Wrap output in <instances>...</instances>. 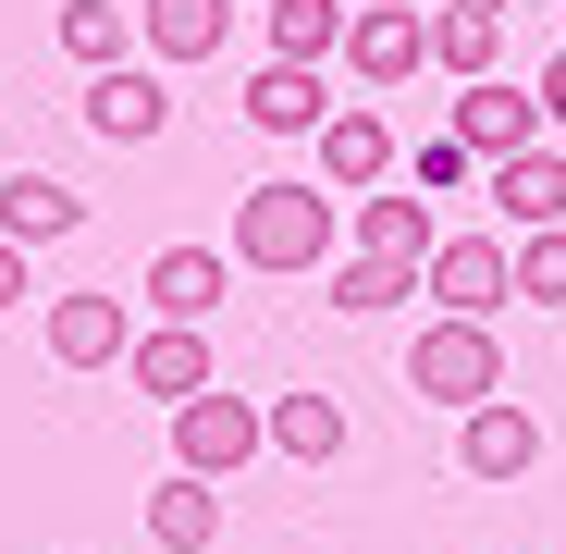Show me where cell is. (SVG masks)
<instances>
[{"mask_svg": "<svg viewBox=\"0 0 566 554\" xmlns=\"http://www.w3.org/2000/svg\"><path fill=\"white\" fill-rule=\"evenodd\" d=\"M234 259L247 271H321L333 259V185H247L234 198Z\"/></svg>", "mask_w": 566, "mask_h": 554, "instance_id": "6da1fadb", "label": "cell"}, {"mask_svg": "<svg viewBox=\"0 0 566 554\" xmlns=\"http://www.w3.org/2000/svg\"><path fill=\"white\" fill-rule=\"evenodd\" d=\"M407 395H431V407H493L505 395V345H493V321H419V345H407Z\"/></svg>", "mask_w": 566, "mask_h": 554, "instance_id": "7a4b0ae2", "label": "cell"}, {"mask_svg": "<svg viewBox=\"0 0 566 554\" xmlns=\"http://www.w3.org/2000/svg\"><path fill=\"white\" fill-rule=\"evenodd\" d=\"M247 456H271V407H247V395H185L172 407V469H198V481H234Z\"/></svg>", "mask_w": 566, "mask_h": 554, "instance_id": "3957f363", "label": "cell"}, {"mask_svg": "<svg viewBox=\"0 0 566 554\" xmlns=\"http://www.w3.org/2000/svg\"><path fill=\"white\" fill-rule=\"evenodd\" d=\"M419 296H431V309H455V321H493V309L517 296L505 234H443V247H431V271H419Z\"/></svg>", "mask_w": 566, "mask_h": 554, "instance_id": "277c9868", "label": "cell"}, {"mask_svg": "<svg viewBox=\"0 0 566 554\" xmlns=\"http://www.w3.org/2000/svg\"><path fill=\"white\" fill-rule=\"evenodd\" d=\"M136 333H148V321H136L112 284H99V296H50V357H62V369H124Z\"/></svg>", "mask_w": 566, "mask_h": 554, "instance_id": "5b68a950", "label": "cell"}, {"mask_svg": "<svg viewBox=\"0 0 566 554\" xmlns=\"http://www.w3.org/2000/svg\"><path fill=\"white\" fill-rule=\"evenodd\" d=\"M455 469H468V481H530V469H542V419H530L517 395L468 407V419H455Z\"/></svg>", "mask_w": 566, "mask_h": 554, "instance_id": "8992f818", "label": "cell"}, {"mask_svg": "<svg viewBox=\"0 0 566 554\" xmlns=\"http://www.w3.org/2000/svg\"><path fill=\"white\" fill-rule=\"evenodd\" d=\"M86 136H112V148H148L160 124H172V86L148 74V62H112V74H86Z\"/></svg>", "mask_w": 566, "mask_h": 554, "instance_id": "52a82bcc", "label": "cell"}, {"mask_svg": "<svg viewBox=\"0 0 566 554\" xmlns=\"http://www.w3.org/2000/svg\"><path fill=\"white\" fill-rule=\"evenodd\" d=\"M455 136L481 148V160H517V148H542V86H505V74L455 86Z\"/></svg>", "mask_w": 566, "mask_h": 554, "instance_id": "ba28073f", "label": "cell"}, {"mask_svg": "<svg viewBox=\"0 0 566 554\" xmlns=\"http://www.w3.org/2000/svg\"><path fill=\"white\" fill-rule=\"evenodd\" d=\"M234 271H247V259H222V247H160L136 296H148V321H210Z\"/></svg>", "mask_w": 566, "mask_h": 554, "instance_id": "9c48e42d", "label": "cell"}, {"mask_svg": "<svg viewBox=\"0 0 566 554\" xmlns=\"http://www.w3.org/2000/svg\"><path fill=\"white\" fill-rule=\"evenodd\" d=\"M308 160H321L333 198H369V185L395 173V124H382V112H333V124L308 136Z\"/></svg>", "mask_w": 566, "mask_h": 554, "instance_id": "30bf717a", "label": "cell"}, {"mask_svg": "<svg viewBox=\"0 0 566 554\" xmlns=\"http://www.w3.org/2000/svg\"><path fill=\"white\" fill-rule=\"evenodd\" d=\"M345 62H357V86H407V74L431 62V13H407V0L357 13V25H345Z\"/></svg>", "mask_w": 566, "mask_h": 554, "instance_id": "8fae6325", "label": "cell"}, {"mask_svg": "<svg viewBox=\"0 0 566 554\" xmlns=\"http://www.w3.org/2000/svg\"><path fill=\"white\" fill-rule=\"evenodd\" d=\"M124 369H136V383H148L160 407H185V395H210V321H148Z\"/></svg>", "mask_w": 566, "mask_h": 554, "instance_id": "7c38bea8", "label": "cell"}, {"mask_svg": "<svg viewBox=\"0 0 566 554\" xmlns=\"http://www.w3.org/2000/svg\"><path fill=\"white\" fill-rule=\"evenodd\" d=\"M136 38H148V62H222L234 0H136Z\"/></svg>", "mask_w": 566, "mask_h": 554, "instance_id": "4fadbf2b", "label": "cell"}, {"mask_svg": "<svg viewBox=\"0 0 566 554\" xmlns=\"http://www.w3.org/2000/svg\"><path fill=\"white\" fill-rule=\"evenodd\" d=\"M247 124H259V136H321V124H333L321 62H259V74H247Z\"/></svg>", "mask_w": 566, "mask_h": 554, "instance_id": "5bb4252c", "label": "cell"}, {"mask_svg": "<svg viewBox=\"0 0 566 554\" xmlns=\"http://www.w3.org/2000/svg\"><path fill=\"white\" fill-rule=\"evenodd\" d=\"M357 247L369 259H407V271H431V198H419V185H369V198H357Z\"/></svg>", "mask_w": 566, "mask_h": 554, "instance_id": "9a60e30c", "label": "cell"}, {"mask_svg": "<svg viewBox=\"0 0 566 554\" xmlns=\"http://www.w3.org/2000/svg\"><path fill=\"white\" fill-rule=\"evenodd\" d=\"M493 210H505V234H554V222H566V160H554V148L493 160Z\"/></svg>", "mask_w": 566, "mask_h": 554, "instance_id": "2e32d148", "label": "cell"}, {"mask_svg": "<svg viewBox=\"0 0 566 554\" xmlns=\"http://www.w3.org/2000/svg\"><path fill=\"white\" fill-rule=\"evenodd\" d=\"M148 542H160V554H210V542H222V481L172 469V481L148 493Z\"/></svg>", "mask_w": 566, "mask_h": 554, "instance_id": "e0dca14e", "label": "cell"}, {"mask_svg": "<svg viewBox=\"0 0 566 554\" xmlns=\"http://www.w3.org/2000/svg\"><path fill=\"white\" fill-rule=\"evenodd\" d=\"M74 222H86V198H74L62 173H0V234H13V247H50Z\"/></svg>", "mask_w": 566, "mask_h": 554, "instance_id": "ac0fdd59", "label": "cell"}, {"mask_svg": "<svg viewBox=\"0 0 566 554\" xmlns=\"http://www.w3.org/2000/svg\"><path fill=\"white\" fill-rule=\"evenodd\" d=\"M493 50H505V13H481V0H443V13H431V74L481 86V74H493Z\"/></svg>", "mask_w": 566, "mask_h": 554, "instance_id": "d6986e66", "label": "cell"}, {"mask_svg": "<svg viewBox=\"0 0 566 554\" xmlns=\"http://www.w3.org/2000/svg\"><path fill=\"white\" fill-rule=\"evenodd\" d=\"M271 456L333 469V456H345V407H333V395H271Z\"/></svg>", "mask_w": 566, "mask_h": 554, "instance_id": "ffe728a7", "label": "cell"}, {"mask_svg": "<svg viewBox=\"0 0 566 554\" xmlns=\"http://www.w3.org/2000/svg\"><path fill=\"white\" fill-rule=\"evenodd\" d=\"M345 0H271V62H333L345 50Z\"/></svg>", "mask_w": 566, "mask_h": 554, "instance_id": "44dd1931", "label": "cell"}, {"mask_svg": "<svg viewBox=\"0 0 566 554\" xmlns=\"http://www.w3.org/2000/svg\"><path fill=\"white\" fill-rule=\"evenodd\" d=\"M395 296H419V271H407V259H369V247H357V259L333 271V309H357V321H369V309H395Z\"/></svg>", "mask_w": 566, "mask_h": 554, "instance_id": "7402d4cb", "label": "cell"}, {"mask_svg": "<svg viewBox=\"0 0 566 554\" xmlns=\"http://www.w3.org/2000/svg\"><path fill=\"white\" fill-rule=\"evenodd\" d=\"M62 50H74L86 74H112V62H124V13H112V0H62Z\"/></svg>", "mask_w": 566, "mask_h": 554, "instance_id": "603a6c76", "label": "cell"}, {"mask_svg": "<svg viewBox=\"0 0 566 554\" xmlns=\"http://www.w3.org/2000/svg\"><path fill=\"white\" fill-rule=\"evenodd\" d=\"M468 173H481V148H468L455 124H443V136H431V148L407 160V185H419V198H455V185H468Z\"/></svg>", "mask_w": 566, "mask_h": 554, "instance_id": "cb8c5ba5", "label": "cell"}, {"mask_svg": "<svg viewBox=\"0 0 566 554\" xmlns=\"http://www.w3.org/2000/svg\"><path fill=\"white\" fill-rule=\"evenodd\" d=\"M517 296H554L566 309V222L554 234H517Z\"/></svg>", "mask_w": 566, "mask_h": 554, "instance_id": "d4e9b609", "label": "cell"}, {"mask_svg": "<svg viewBox=\"0 0 566 554\" xmlns=\"http://www.w3.org/2000/svg\"><path fill=\"white\" fill-rule=\"evenodd\" d=\"M13 296H38V284H25V247L0 234V309H13Z\"/></svg>", "mask_w": 566, "mask_h": 554, "instance_id": "484cf974", "label": "cell"}, {"mask_svg": "<svg viewBox=\"0 0 566 554\" xmlns=\"http://www.w3.org/2000/svg\"><path fill=\"white\" fill-rule=\"evenodd\" d=\"M542 124H566V50L542 62Z\"/></svg>", "mask_w": 566, "mask_h": 554, "instance_id": "4316f807", "label": "cell"}, {"mask_svg": "<svg viewBox=\"0 0 566 554\" xmlns=\"http://www.w3.org/2000/svg\"><path fill=\"white\" fill-rule=\"evenodd\" d=\"M481 13H517V0H481Z\"/></svg>", "mask_w": 566, "mask_h": 554, "instance_id": "83f0119b", "label": "cell"}]
</instances>
